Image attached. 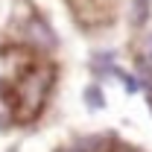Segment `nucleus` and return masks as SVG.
<instances>
[{"mask_svg":"<svg viewBox=\"0 0 152 152\" xmlns=\"http://www.w3.org/2000/svg\"><path fill=\"white\" fill-rule=\"evenodd\" d=\"M50 88V79L41 73V70H32L29 76L18 79V117L20 120H32L41 105H44V94Z\"/></svg>","mask_w":152,"mask_h":152,"instance_id":"1","label":"nucleus"},{"mask_svg":"<svg viewBox=\"0 0 152 152\" xmlns=\"http://www.w3.org/2000/svg\"><path fill=\"white\" fill-rule=\"evenodd\" d=\"M149 3L152 0H132V23L134 26H143L149 18Z\"/></svg>","mask_w":152,"mask_h":152,"instance_id":"2","label":"nucleus"},{"mask_svg":"<svg viewBox=\"0 0 152 152\" xmlns=\"http://www.w3.org/2000/svg\"><path fill=\"white\" fill-rule=\"evenodd\" d=\"M85 99L91 102V108H102V91H99L96 85H91V88L85 91Z\"/></svg>","mask_w":152,"mask_h":152,"instance_id":"3","label":"nucleus"}]
</instances>
